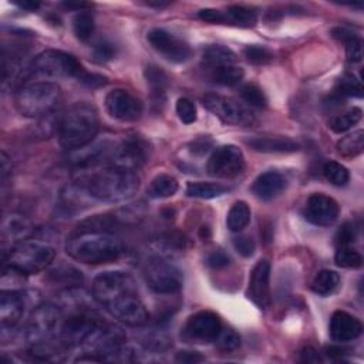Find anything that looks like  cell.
I'll return each instance as SVG.
<instances>
[{"instance_id": "cell-28", "label": "cell", "mask_w": 364, "mask_h": 364, "mask_svg": "<svg viewBox=\"0 0 364 364\" xmlns=\"http://www.w3.org/2000/svg\"><path fill=\"white\" fill-rule=\"evenodd\" d=\"M178 191V181L168 174L156 177L148 186V197L153 200H162L173 197Z\"/></svg>"}, {"instance_id": "cell-56", "label": "cell", "mask_w": 364, "mask_h": 364, "mask_svg": "<svg viewBox=\"0 0 364 364\" xmlns=\"http://www.w3.org/2000/svg\"><path fill=\"white\" fill-rule=\"evenodd\" d=\"M16 6H19L20 9L23 10H29V12H36L40 8L39 2H33V0H23V2H14Z\"/></svg>"}, {"instance_id": "cell-5", "label": "cell", "mask_w": 364, "mask_h": 364, "mask_svg": "<svg viewBox=\"0 0 364 364\" xmlns=\"http://www.w3.org/2000/svg\"><path fill=\"white\" fill-rule=\"evenodd\" d=\"M61 101V89L53 81H33L20 87L14 96L17 111L29 118L53 114Z\"/></svg>"}, {"instance_id": "cell-19", "label": "cell", "mask_w": 364, "mask_h": 364, "mask_svg": "<svg viewBox=\"0 0 364 364\" xmlns=\"http://www.w3.org/2000/svg\"><path fill=\"white\" fill-rule=\"evenodd\" d=\"M248 296L261 309L270 305V264L266 259L259 261L250 272Z\"/></svg>"}, {"instance_id": "cell-31", "label": "cell", "mask_w": 364, "mask_h": 364, "mask_svg": "<svg viewBox=\"0 0 364 364\" xmlns=\"http://www.w3.org/2000/svg\"><path fill=\"white\" fill-rule=\"evenodd\" d=\"M364 151V131L358 130L337 142V154L343 158H356Z\"/></svg>"}, {"instance_id": "cell-23", "label": "cell", "mask_w": 364, "mask_h": 364, "mask_svg": "<svg viewBox=\"0 0 364 364\" xmlns=\"http://www.w3.org/2000/svg\"><path fill=\"white\" fill-rule=\"evenodd\" d=\"M286 178L277 171H266L255 180L252 191L262 201H272L279 197L286 188Z\"/></svg>"}, {"instance_id": "cell-29", "label": "cell", "mask_w": 364, "mask_h": 364, "mask_svg": "<svg viewBox=\"0 0 364 364\" xmlns=\"http://www.w3.org/2000/svg\"><path fill=\"white\" fill-rule=\"evenodd\" d=\"M250 222V208L246 202L238 201L232 205L226 217V226L231 232H241Z\"/></svg>"}, {"instance_id": "cell-3", "label": "cell", "mask_w": 364, "mask_h": 364, "mask_svg": "<svg viewBox=\"0 0 364 364\" xmlns=\"http://www.w3.org/2000/svg\"><path fill=\"white\" fill-rule=\"evenodd\" d=\"M100 120L96 107L89 103H76L58 121V138L64 149L74 151L96 140Z\"/></svg>"}, {"instance_id": "cell-55", "label": "cell", "mask_w": 364, "mask_h": 364, "mask_svg": "<svg viewBox=\"0 0 364 364\" xmlns=\"http://www.w3.org/2000/svg\"><path fill=\"white\" fill-rule=\"evenodd\" d=\"M301 354H302L301 360L305 361V363H319L320 360H322V358H320L319 353L313 347H305Z\"/></svg>"}, {"instance_id": "cell-44", "label": "cell", "mask_w": 364, "mask_h": 364, "mask_svg": "<svg viewBox=\"0 0 364 364\" xmlns=\"http://www.w3.org/2000/svg\"><path fill=\"white\" fill-rule=\"evenodd\" d=\"M177 114L184 124L197 121V107L189 98H180L177 101Z\"/></svg>"}, {"instance_id": "cell-46", "label": "cell", "mask_w": 364, "mask_h": 364, "mask_svg": "<svg viewBox=\"0 0 364 364\" xmlns=\"http://www.w3.org/2000/svg\"><path fill=\"white\" fill-rule=\"evenodd\" d=\"M233 248L239 255H242L244 258H250L256 250V244L250 237H246V235H239V237L233 238Z\"/></svg>"}, {"instance_id": "cell-15", "label": "cell", "mask_w": 364, "mask_h": 364, "mask_svg": "<svg viewBox=\"0 0 364 364\" xmlns=\"http://www.w3.org/2000/svg\"><path fill=\"white\" fill-rule=\"evenodd\" d=\"M147 39L149 45L160 54L173 63H185L192 54V50L185 40L164 29L151 30L148 33Z\"/></svg>"}, {"instance_id": "cell-25", "label": "cell", "mask_w": 364, "mask_h": 364, "mask_svg": "<svg viewBox=\"0 0 364 364\" xmlns=\"http://www.w3.org/2000/svg\"><path fill=\"white\" fill-rule=\"evenodd\" d=\"M238 57L231 49L220 45L209 46L204 50L202 54V61L208 69H217L221 66H228V64H235L237 63Z\"/></svg>"}, {"instance_id": "cell-39", "label": "cell", "mask_w": 364, "mask_h": 364, "mask_svg": "<svg viewBox=\"0 0 364 364\" xmlns=\"http://www.w3.org/2000/svg\"><path fill=\"white\" fill-rule=\"evenodd\" d=\"M145 78L149 83V85L153 87L154 93L158 94V97L164 94V90L168 87V84H169V77L167 76V73L157 66H148L145 69Z\"/></svg>"}, {"instance_id": "cell-57", "label": "cell", "mask_w": 364, "mask_h": 364, "mask_svg": "<svg viewBox=\"0 0 364 364\" xmlns=\"http://www.w3.org/2000/svg\"><path fill=\"white\" fill-rule=\"evenodd\" d=\"M63 6L66 9H76L78 12H83L84 8H89L90 5L89 3H84V2H80V3H73V2H69V3H63Z\"/></svg>"}, {"instance_id": "cell-38", "label": "cell", "mask_w": 364, "mask_h": 364, "mask_svg": "<svg viewBox=\"0 0 364 364\" xmlns=\"http://www.w3.org/2000/svg\"><path fill=\"white\" fill-rule=\"evenodd\" d=\"M241 96H242L244 101L248 105L253 107V109H258V110L266 109L268 98H266L265 93L258 87V85H255V84L244 85L242 90H241Z\"/></svg>"}, {"instance_id": "cell-12", "label": "cell", "mask_w": 364, "mask_h": 364, "mask_svg": "<svg viewBox=\"0 0 364 364\" xmlns=\"http://www.w3.org/2000/svg\"><path fill=\"white\" fill-rule=\"evenodd\" d=\"M245 169V157L237 145H222L215 149L208 161V173L215 178L231 180L241 175Z\"/></svg>"}, {"instance_id": "cell-41", "label": "cell", "mask_w": 364, "mask_h": 364, "mask_svg": "<svg viewBox=\"0 0 364 364\" xmlns=\"http://www.w3.org/2000/svg\"><path fill=\"white\" fill-rule=\"evenodd\" d=\"M337 93L345 97H361L363 96V85L361 81L354 78L353 76L341 77L337 83Z\"/></svg>"}, {"instance_id": "cell-50", "label": "cell", "mask_w": 364, "mask_h": 364, "mask_svg": "<svg viewBox=\"0 0 364 364\" xmlns=\"http://www.w3.org/2000/svg\"><path fill=\"white\" fill-rule=\"evenodd\" d=\"M198 17L204 21H206V23H226V17H225V13L221 12V10H217V9H202L198 12Z\"/></svg>"}, {"instance_id": "cell-36", "label": "cell", "mask_w": 364, "mask_h": 364, "mask_svg": "<svg viewBox=\"0 0 364 364\" xmlns=\"http://www.w3.org/2000/svg\"><path fill=\"white\" fill-rule=\"evenodd\" d=\"M323 174H325V178L336 186H345L350 180V174H349L347 168L336 161H330L325 164Z\"/></svg>"}, {"instance_id": "cell-27", "label": "cell", "mask_w": 364, "mask_h": 364, "mask_svg": "<svg viewBox=\"0 0 364 364\" xmlns=\"http://www.w3.org/2000/svg\"><path fill=\"white\" fill-rule=\"evenodd\" d=\"M231 188L222 184L215 182H188L186 185V195L189 198H200V200H212L218 198L226 192H229Z\"/></svg>"}, {"instance_id": "cell-30", "label": "cell", "mask_w": 364, "mask_h": 364, "mask_svg": "<svg viewBox=\"0 0 364 364\" xmlns=\"http://www.w3.org/2000/svg\"><path fill=\"white\" fill-rule=\"evenodd\" d=\"M244 70L237 66V64H228V66H221L211 70L212 81L221 85H226V87L238 85L244 80Z\"/></svg>"}, {"instance_id": "cell-4", "label": "cell", "mask_w": 364, "mask_h": 364, "mask_svg": "<svg viewBox=\"0 0 364 364\" xmlns=\"http://www.w3.org/2000/svg\"><path fill=\"white\" fill-rule=\"evenodd\" d=\"M84 185L93 200L114 204L133 198L140 189L141 181L133 171L111 167L93 174Z\"/></svg>"}, {"instance_id": "cell-9", "label": "cell", "mask_w": 364, "mask_h": 364, "mask_svg": "<svg viewBox=\"0 0 364 364\" xmlns=\"http://www.w3.org/2000/svg\"><path fill=\"white\" fill-rule=\"evenodd\" d=\"M147 286L157 295H174L181 290L184 275L173 262L162 258L149 261L144 269Z\"/></svg>"}, {"instance_id": "cell-37", "label": "cell", "mask_w": 364, "mask_h": 364, "mask_svg": "<svg viewBox=\"0 0 364 364\" xmlns=\"http://www.w3.org/2000/svg\"><path fill=\"white\" fill-rule=\"evenodd\" d=\"M334 262L340 268L357 269L363 265V258L361 255L357 250H354L352 246L337 248V252L334 255Z\"/></svg>"}, {"instance_id": "cell-14", "label": "cell", "mask_w": 364, "mask_h": 364, "mask_svg": "<svg viewBox=\"0 0 364 364\" xmlns=\"http://www.w3.org/2000/svg\"><path fill=\"white\" fill-rule=\"evenodd\" d=\"M148 161V145L137 137H130L117 144L111 156V167L136 173Z\"/></svg>"}, {"instance_id": "cell-1", "label": "cell", "mask_w": 364, "mask_h": 364, "mask_svg": "<svg viewBox=\"0 0 364 364\" xmlns=\"http://www.w3.org/2000/svg\"><path fill=\"white\" fill-rule=\"evenodd\" d=\"M94 301L118 322L131 326H145L149 313L138 295L134 277L122 270L100 273L93 282Z\"/></svg>"}, {"instance_id": "cell-52", "label": "cell", "mask_w": 364, "mask_h": 364, "mask_svg": "<svg viewBox=\"0 0 364 364\" xmlns=\"http://www.w3.org/2000/svg\"><path fill=\"white\" fill-rule=\"evenodd\" d=\"M212 140L208 138V137H201L198 140H195L194 142H191V151L194 154H198V156H202L205 153L209 151V148L212 147Z\"/></svg>"}, {"instance_id": "cell-11", "label": "cell", "mask_w": 364, "mask_h": 364, "mask_svg": "<svg viewBox=\"0 0 364 364\" xmlns=\"http://www.w3.org/2000/svg\"><path fill=\"white\" fill-rule=\"evenodd\" d=\"M101 320L93 314V310H78L64 317L58 333L61 345L69 349L81 347L92 332L97 328Z\"/></svg>"}, {"instance_id": "cell-13", "label": "cell", "mask_w": 364, "mask_h": 364, "mask_svg": "<svg viewBox=\"0 0 364 364\" xmlns=\"http://www.w3.org/2000/svg\"><path fill=\"white\" fill-rule=\"evenodd\" d=\"M222 330L220 317L209 310H202L191 316L182 329V339L188 343H211L215 341Z\"/></svg>"}, {"instance_id": "cell-49", "label": "cell", "mask_w": 364, "mask_h": 364, "mask_svg": "<svg viewBox=\"0 0 364 364\" xmlns=\"http://www.w3.org/2000/svg\"><path fill=\"white\" fill-rule=\"evenodd\" d=\"M229 264H231L229 256L224 250H213L212 253L208 255V258H206V265L217 270L226 268Z\"/></svg>"}, {"instance_id": "cell-51", "label": "cell", "mask_w": 364, "mask_h": 364, "mask_svg": "<svg viewBox=\"0 0 364 364\" xmlns=\"http://www.w3.org/2000/svg\"><path fill=\"white\" fill-rule=\"evenodd\" d=\"M78 81H81L84 85H87V87L96 89V87H101V85L107 84V78L96 74V73H89V72H84L81 74V77L78 78Z\"/></svg>"}, {"instance_id": "cell-35", "label": "cell", "mask_w": 364, "mask_h": 364, "mask_svg": "<svg viewBox=\"0 0 364 364\" xmlns=\"http://www.w3.org/2000/svg\"><path fill=\"white\" fill-rule=\"evenodd\" d=\"M94 19L87 12H80L73 20L74 34L80 41H89L94 33Z\"/></svg>"}, {"instance_id": "cell-6", "label": "cell", "mask_w": 364, "mask_h": 364, "mask_svg": "<svg viewBox=\"0 0 364 364\" xmlns=\"http://www.w3.org/2000/svg\"><path fill=\"white\" fill-rule=\"evenodd\" d=\"M84 72V67L76 57L60 50L41 52L26 69L28 77H36L43 81L63 77L80 78Z\"/></svg>"}, {"instance_id": "cell-53", "label": "cell", "mask_w": 364, "mask_h": 364, "mask_svg": "<svg viewBox=\"0 0 364 364\" xmlns=\"http://www.w3.org/2000/svg\"><path fill=\"white\" fill-rule=\"evenodd\" d=\"M12 177V161L9 157L2 153V160H0V178H2V184H8V180Z\"/></svg>"}, {"instance_id": "cell-43", "label": "cell", "mask_w": 364, "mask_h": 364, "mask_svg": "<svg viewBox=\"0 0 364 364\" xmlns=\"http://www.w3.org/2000/svg\"><path fill=\"white\" fill-rule=\"evenodd\" d=\"M244 54L249 63L256 64V66H262V64H268L273 60V53L264 46H248L244 50Z\"/></svg>"}, {"instance_id": "cell-42", "label": "cell", "mask_w": 364, "mask_h": 364, "mask_svg": "<svg viewBox=\"0 0 364 364\" xmlns=\"http://www.w3.org/2000/svg\"><path fill=\"white\" fill-rule=\"evenodd\" d=\"M215 343L222 352H233L241 346V337L235 330L222 328L221 333L215 339Z\"/></svg>"}, {"instance_id": "cell-26", "label": "cell", "mask_w": 364, "mask_h": 364, "mask_svg": "<svg viewBox=\"0 0 364 364\" xmlns=\"http://www.w3.org/2000/svg\"><path fill=\"white\" fill-rule=\"evenodd\" d=\"M49 281L64 290L78 288L83 283V275L73 266H58L49 272Z\"/></svg>"}, {"instance_id": "cell-33", "label": "cell", "mask_w": 364, "mask_h": 364, "mask_svg": "<svg viewBox=\"0 0 364 364\" xmlns=\"http://www.w3.org/2000/svg\"><path fill=\"white\" fill-rule=\"evenodd\" d=\"M340 285V276L334 270H320L312 282V289L320 296L332 295Z\"/></svg>"}, {"instance_id": "cell-8", "label": "cell", "mask_w": 364, "mask_h": 364, "mask_svg": "<svg viewBox=\"0 0 364 364\" xmlns=\"http://www.w3.org/2000/svg\"><path fill=\"white\" fill-rule=\"evenodd\" d=\"M64 317L66 316H64L63 309L57 305L46 303L37 306L30 314L25 328V339L30 347L58 340Z\"/></svg>"}, {"instance_id": "cell-47", "label": "cell", "mask_w": 364, "mask_h": 364, "mask_svg": "<svg viewBox=\"0 0 364 364\" xmlns=\"http://www.w3.org/2000/svg\"><path fill=\"white\" fill-rule=\"evenodd\" d=\"M346 45V54L350 64H357L363 60V41L358 36H354Z\"/></svg>"}, {"instance_id": "cell-40", "label": "cell", "mask_w": 364, "mask_h": 364, "mask_svg": "<svg viewBox=\"0 0 364 364\" xmlns=\"http://www.w3.org/2000/svg\"><path fill=\"white\" fill-rule=\"evenodd\" d=\"M186 239L182 235H168V237L157 242V250L161 255H171L175 252H182L185 249Z\"/></svg>"}, {"instance_id": "cell-16", "label": "cell", "mask_w": 364, "mask_h": 364, "mask_svg": "<svg viewBox=\"0 0 364 364\" xmlns=\"http://www.w3.org/2000/svg\"><path fill=\"white\" fill-rule=\"evenodd\" d=\"M105 109L113 118L121 122H134L142 114V103L133 93L117 89L107 94Z\"/></svg>"}, {"instance_id": "cell-34", "label": "cell", "mask_w": 364, "mask_h": 364, "mask_svg": "<svg viewBox=\"0 0 364 364\" xmlns=\"http://www.w3.org/2000/svg\"><path fill=\"white\" fill-rule=\"evenodd\" d=\"M361 116H363L361 109H358V107H354V109H352L343 114H339V116L333 117L329 122L330 130L333 133H337V134L346 133L361 120Z\"/></svg>"}, {"instance_id": "cell-54", "label": "cell", "mask_w": 364, "mask_h": 364, "mask_svg": "<svg viewBox=\"0 0 364 364\" xmlns=\"http://www.w3.org/2000/svg\"><path fill=\"white\" fill-rule=\"evenodd\" d=\"M175 360L178 363H188V364H192V363H200V361H204V357L197 353V352H180L175 357Z\"/></svg>"}, {"instance_id": "cell-45", "label": "cell", "mask_w": 364, "mask_h": 364, "mask_svg": "<svg viewBox=\"0 0 364 364\" xmlns=\"http://www.w3.org/2000/svg\"><path fill=\"white\" fill-rule=\"evenodd\" d=\"M357 238V229L353 224L347 222L343 226H340V229L336 233V245L337 248H349L356 242Z\"/></svg>"}, {"instance_id": "cell-18", "label": "cell", "mask_w": 364, "mask_h": 364, "mask_svg": "<svg viewBox=\"0 0 364 364\" xmlns=\"http://www.w3.org/2000/svg\"><path fill=\"white\" fill-rule=\"evenodd\" d=\"M339 212V204L333 198L323 194H313L305 205L303 215L308 222L316 226H330L337 221Z\"/></svg>"}, {"instance_id": "cell-7", "label": "cell", "mask_w": 364, "mask_h": 364, "mask_svg": "<svg viewBox=\"0 0 364 364\" xmlns=\"http://www.w3.org/2000/svg\"><path fill=\"white\" fill-rule=\"evenodd\" d=\"M56 258L53 246L37 241H21L9 249L8 266L23 275H36L46 270Z\"/></svg>"}, {"instance_id": "cell-22", "label": "cell", "mask_w": 364, "mask_h": 364, "mask_svg": "<svg viewBox=\"0 0 364 364\" xmlns=\"http://www.w3.org/2000/svg\"><path fill=\"white\" fill-rule=\"evenodd\" d=\"M33 231L34 228L28 218H25L23 215H19V213H12V215L3 220V225H2L3 248L6 246L13 248L16 244L26 241L33 233Z\"/></svg>"}, {"instance_id": "cell-17", "label": "cell", "mask_w": 364, "mask_h": 364, "mask_svg": "<svg viewBox=\"0 0 364 364\" xmlns=\"http://www.w3.org/2000/svg\"><path fill=\"white\" fill-rule=\"evenodd\" d=\"M117 144L110 138L92 141L74 151H70V162L77 168L96 167L104 161H110Z\"/></svg>"}, {"instance_id": "cell-32", "label": "cell", "mask_w": 364, "mask_h": 364, "mask_svg": "<svg viewBox=\"0 0 364 364\" xmlns=\"http://www.w3.org/2000/svg\"><path fill=\"white\" fill-rule=\"evenodd\" d=\"M225 17L226 23H232L241 28H252L256 25V20H258V13L250 8L233 5L228 8V10L225 12Z\"/></svg>"}, {"instance_id": "cell-21", "label": "cell", "mask_w": 364, "mask_h": 364, "mask_svg": "<svg viewBox=\"0 0 364 364\" xmlns=\"http://www.w3.org/2000/svg\"><path fill=\"white\" fill-rule=\"evenodd\" d=\"M25 296L17 290H2L0 295V323L3 332L16 328L25 314Z\"/></svg>"}, {"instance_id": "cell-20", "label": "cell", "mask_w": 364, "mask_h": 364, "mask_svg": "<svg viewBox=\"0 0 364 364\" xmlns=\"http://www.w3.org/2000/svg\"><path fill=\"white\" fill-rule=\"evenodd\" d=\"M363 332L360 320L347 312L337 310L333 313L329 325V333L336 343H349L356 340Z\"/></svg>"}, {"instance_id": "cell-48", "label": "cell", "mask_w": 364, "mask_h": 364, "mask_svg": "<svg viewBox=\"0 0 364 364\" xmlns=\"http://www.w3.org/2000/svg\"><path fill=\"white\" fill-rule=\"evenodd\" d=\"M116 46L109 40L98 41L94 47V58L98 61H109L116 56Z\"/></svg>"}, {"instance_id": "cell-2", "label": "cell", "mask_w": 364, "mask_h": 364, "mask_svg": "<svg viewBox=\"0 0 364 364\" xmlns=\"http://www.w3.org/2000/svg\"><path fill=\"white\" fill-rule=\"evenodd\" d=\"M66 252L77 262L85 265H104L116 262L124 246L113 233L97 231H78L66 242Z\"/></svg>"}, {"instance_id": "cell-24", "label": "cell", "mask_w": 364, "mask_h": 364, "mask_svg": "<svg viewBox=\"0 0 364 364\" xmlns=\"http://www.w3.org/2000/svg\"><path fill=\"white\" fill-rule=\"evenodd\" d=\"M246 144L258 153H295L299 144L286 137H252Z\"/></svg>"}, {"instance_id": "cell-10", "label": "cell", "mask_w": 364, "mask_h": 364, "mask_svg": "<svg viewBox=\"0 0 364 364\" xmlns=\"http://www.w3.org/2000/svg\"><path fill=\"white\" fill-rule=\"evenodd\" d=\"M202 103L206 110L228 125L248 127L255 122V116L248 107L231 97L209 93L202 97Z\"/></svg>"}]
</instances>
